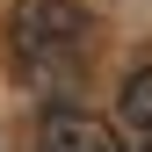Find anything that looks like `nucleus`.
Segmentation results:
<instances>
[{
	"label": "nucleus",
	"instance_id": "4",
	"mask_svg": "<svg viewBox=\"0 0 152 152\" xmlns=\"http://www.w3.org/2000/svg\"><path fill=\"white\" fill-rule=\"evenodd\" d=\"M130 152H138V145H130Z\"/></svg>",
	"mask_w": 152,
	"mask_h": 152
},
{
	"label": "nucleus",
	"instance_id": "1",
	"mask_svg": "<svg viewBox=\"0 0 152 152\" xmlns=\"http://www.w3.org/2000/svg\"><path fill=\"white\" fill-rule=\"evenodd\" d=\"M7 36H15V58L29 72H44V87H58V80H72V65L87 58L94 22H87L80 0H15Z\"/></svg>",
	"mask_w": 152,
	"mask_h": 152
},
{
	"label": "nucleus",
	"instance_id": "3",
	"mask_svg": "<svg viewBox=\"0 0 152 152\" xmlns=\"http://www.w3.org/2000/svg\"><path fill=\"white\" fill-rule=\"evenodd\" d=\"M116 123H123V138L138 145V152H152V65H138L123 80V94H116Z\"/></svg>",
	"mask_w": 152,
	"mask_h": 152
},
{
	"label": "nucleus",
	"instance_id": "2",
	"mask_svg": "<svg viewBox=\"0 0 152 152\" xmlns=\"http://www.w3.org/2000/svg\"><path fill=\"white\" fill-rule=\"evenodd\" d=\"M36 138H44V152H130V138H116L94 109H72V102H51Z\"/></svg>",
	"mask_w": 152,
	"mask_h": 152
}]
</instances>
